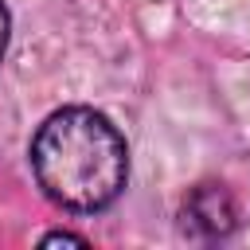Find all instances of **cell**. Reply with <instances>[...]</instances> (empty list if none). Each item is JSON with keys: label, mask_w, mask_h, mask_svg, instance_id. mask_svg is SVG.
I'll list each match as a JSON object with an SVG mask.
<instances>
[{"label": "cell", "mask_w": 250, "mask_h": 250, "mask_svg": "<svg viewBox=\"0 0 250 250\" xmlns=\"http://www.w3.org/2000/svg\"><path fill=\"white\" fill-rule=\"evenodd\" d=\"M31 168L47 199L66 211L109 207L129 176L121 133L94 109L70 105L51 113L31 141Z\"/></svg>", "instance_id": "6da1fadb"}, {"label": "cell", "mask_w": 250, "mask_h": 250, "mask_svg": "<svg viewBox=\"0 0 250 250\" xmlns=\"http://www.w3.org/2000/svg\"><path fill=\"white\" fill-rule=\"evenodd\" d=\"M184 230L195 238H223L234 227V199L223 184H199L188 199H184Z\"/></svg>", "instance_id": "7a4b0ae2"}, {"label": "cell", "mask_w": 250, "mask_h": 250, "mask_svg": "<svg viewBox=\"0 0 250 250\" xmlns=\"http://www.w3.org/2000/svg\"><path fill=\"white\" fill-rule=\"evenodd\" d=\"M59 242H66V246H86V238H82V234H66V230H55V234H47V238H43V246H59Z\"/></svg>", "instance_id": "3957f363"}, {"label": "cell", "mask_w": 250, "mask_h": 250, "mask_svg": "<svg viewBox=\"0 0 250 250\" xmlns=\"http://www.w3.org/2000/svg\"><path fill=\"white\" fill-rule=\"evenodd\" d=\"M4 47H8V8L0 0V59H4Z\"/></svg>", "instance_id": "277c9868"}]
</instances>
